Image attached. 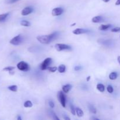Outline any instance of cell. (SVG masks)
<instances>
[{
    "label": "cell",
    "instance_id": "cell-1",
    "mask_svg": "<svg viewBox=\"0 0 120 120\" xmlns=\"http://www.w3.org/2000/svg\"><path fill=\"white\" fill-rule=\"evenodd\" d=\"M58 35V32H54L49 35H42L36 37L38 41L42 44H48Z\"/></svg>",
    "mask_w": 120,
    "mask_h": 120
},
{
    "label": "cell",
    "instance_id": "cell-2",
    "mask_svg": "<svg viewBox=\"0 0 120 120\" xmlns=\"http://www.w3.org/2000/svg\"><path fill=\"white\" fill-rule=\"evenodd\" d=\"M16 66H17L18 69L21 71H28L30 70V67H29V64L24 61H21V62H19Z\"/></svg>",
    "mask_w": 120,
    "mask_h": 120
},
{
    "label": "cell",
    "instance_id": "cell-3",
    "mask_svg": "<svg viewBox=\"0 0 120 120\" xmlns=\"http://www.w3.org/2000/svg\"><path fill=\"white\" fill-rule=\"evenodd\" d=\"M55 49L57 51L60 52L66 50H71V48L69 45L63 43H57L55 46Z\"/></svg>",
    "mask_w": 120,
    "mask_h": 120
},
{
    "label": "cell",
    "instance_id": "cell-4",
    "mask_svg": "<svg viewBox=\"0 0 120 120\" xmlns=\"http://www.w3.org/2000/svg\"><path fill=\"white\" fill-rule=\"evenodd\" d=\"M22 42H23L22 36H21V35H18L15 36V37H14V38L12 39L10 41V42H9V43L13 45L16 46L21 44Z\"/></svg>",
    "mask_w": 120,
    "mask_h": 120
},
{
    "label": "cell",
    "instance_id": "cell-5",
    "mask_svg": "<svg viewBox=\"0 0 120 120\" xmlns=\"http://www.w3.org/2000/svg\"><path fill=\"white\" fill-rule=\"evenodd\" d=\"M57 98H58L59 101L60 103L61 104L63 108H65L66 100V96H64V93L63 92H62V91H59L57 93Z\"/></svg>",
    "mask_w": 120,
    "mask_h": 120
},
{
    "label": "cell",
    "instance_id": "cell-6",
    "mask_svg": "<svg viewBox=\"0 0 120 120\" xmlns=\"http://www.w3.org/2000/svg\"><path fill=\"white\" fill-rule=\"evenodd\" d=\"M52 62V59L50 57H48L42 63L41 65V69L42 70H45L48 69L49 66L51 64Z\"/></svg>",
    "mask_w": 120,
    "mask_h": 120
},
{
    "label": "cell",
    "instance_id": "cell-7",
    "mask_svg": "<svg viewBox=\"0 0 120 120\" xmlns=\"http://www.w3.org/2000/svg\"><path fill=\"white\" fill-rule=\"evenodd\" d=\"M63 11H64V10H63V8L58 7V8H54L53 9L52 14L53 16H59L63 14Z\"/></svg>",
    "mask_w": 120,
    "mask_h": 120
},
{
    "label": "cell",
    "instance_id": "cell-8",
    "mask_svg": "<svg viewBox=\"0 0 120 120\" xmlns=\"http://www.w3.org/2000/svg\"><path fill=\"white\" fill-rule=\"evenodd\" d=\"M33 12V8L30 7H25L24 9H23L21 11V15L23 16H25V15H28L29 14H31Z\"/></svg>",
    "mask_w": 120,
    "mask_h": 120
},
{
    "label": "cell",
    "instance_id": "cell-9",
    "mask_svg": "<svg viewBox=\"0 0 120 120\" xmlns=\"http://www.w3.org/2000/svg\"><path fill=\"white\" fill-rule=\"evenodd\" d=\"M89 32V30L85 29H82V28H77L73 31V33L75 35H80L83 34H86Z\"/></svg>",
    "mask_w": 120,
    "mask_h": 120
},
{
    "label": "cell",
    "instance_id": "cell-10",
    "mask_svg": "<svg viewBox=\"0 0 120 120\" xmlns=\"http://www.w3.org/2000/svg\"><path fill=\"white\" fill-rule=\"evenodd\" d=\"M104 18H103L102 16H96L93 17V18L92 19V22L93 23H100V22H101L103 21H104Z\"/></svg>",
    "mask_w": 120,
    "mask_h": 120
},
{
    "label": "cell",
    "instance_id": "cell-11",
    "mask_svg": "<svg viewBox=\"0 0 120 120\" xmlns=\"http://www.w3.org/2000/svg\"><path fill=\"white\" fill-rule=\"evenodd\" d=\"M71 87H72V86H71V84H66V85H64L62 87V90H63V92L67 93L71 90Z\"/></svg>",
    "mask_w": 120,
    "mask_h": 120
},
{
    "label": "cell",
    "instance_id": "cell-12",
    "mask_svg": "<svg viewBox=\"0 0 120 120\" xmlns=\"http://www.w3.org/2000/svg\"><path fill=\"white\" fill-rule=\"evenodd\" d=\"M111 25H101L99 27V30H106L109 29V28H111Z\"/></svg>",
    "mask_w": 120,
    "mask_h": 120
},
{
    "label": "cell",
    "instance_id": "cell-13",
    "mask_svg": "<svg viewBox=\"0 0 120 120\" xmlns=\"http://www.w3.org/2000/svg\"><path fill=\"white\" fill-rule=\"evenodd\" d=\"M117 76H118V75L116 72H112L109 75V79L111 80H114L116 79L117 78Z\"/></svg>",
    "mask_w": 120,
    "mask_h": 120
},
{
    "label": "cell",
    "instance_id": "cell-14",
    "mask_svg": "<svg viewBox=\"0 0 120 120\" xmlns=\"http://www.w3.org/2000/svg\"><path fill=\"white\" fill-rule=\"evenodd\" d=\"M76 114H77V116H78L79 117H83V114H84V113H83V111H82V109H80V108H76Z\"/></svg>",
    "mask_w": 120,
    "mask_h": 120
},
{
    "label": "cell",
    "instance_id": "cell-15",
    "mask_svg": "<svg viewBox=\"0 0 120 120\" xmlns=\"http://www.w3.org/2000/svg\"><path fill=\"white\" fill-rule=\"evenodd\" d=\"M57 70H58L59 72L60 73H63L66 70V66L64 64H61L59 66V68H57Z\"/></svg>",
    "mask_w": 120,
    "mask_h": 120
},
{
    "label": "cell",
    "instance_id": "cell-16",
    "mask_svg": "<svg viewBox=\"0 0 120 120\" xmlns=\"http://www.w3.org/2000/svg\"><path fill=\"white\" fill-rule=\"evenodd\" d=\"M8 15H9V13H5V14H1V15H0V22H2V21H5V20L7 18Z\"/></svg>",
    "mask_w": 120,
    "mask_h": 120
},
{
    "label": "cell",
    "instance_id": "cell-17",
    "mask_svg": "<svg viewBox=\"0 0 120 120\" xmlns=\"http://www.w3.org/2000/svg\"><path fill=\"white\" fill-rule=\"evenodd\" d=\"M97 89L99 90L100 92H104L105 90V87L103 84H98L97 85Z\"/></svg>",
    "mask_w": 120,
    "mask_h": 120
},
{
    "label": "cell",
    "instance_id": "cell-18",
    "mask_svg": "<svg viewBox=\"0 0 120 120\" xmlns=\"http://www.w3.org/2000/svg\"><path fill=\"white\" fill-rule=\"evenodd\" d=\"M88 107H89V110H90V111L91 112V113L96 114L97 111H96V109H95V107L93 106V105H91V104H89V106H88Z\"/></svg>",
    "mask_w": 120,
    "mask_h": 120
},
{
    "label": "cell",
    "instance_id": "cell-19",
    "mask_svg": "<svg viewBox=\"0 0 120 120\" xmlns=\"http://www.w3.org/2000/svg\"><path fill=\"white\" fill-rule=\"evenodd\" d=\"M23 105H24V107L25 108H30L32 107L33 104L30 101L28 100V101H26L25 102Z\"/></svg>",
    "mask_w": 120,
    "mask_h": 120
},
{
    "label": "cell",
    "instance_id": "cell-20",
    "mask_svg": "<svg viewBox=\"0 0 120 120\" xmlns=\"http://www.w3.org/2000/svg\"><path fill=\"white\" fill-rule=\"evenodd\" d=\"M8 89H9V90H11V91H14V92H16V91H17L18 90V87L16 85H12L8 87Z\"/></svg>",
    "mask_w": 120,
    "mask_h": 120
},
{
    "label": "cell",
    "instance_id": "cell-21",
    "mask_svg": "<svg viewBox=\"0 0 120 120\" xmlns=\"http://www.w3.org/2000/svg\"><path fill=\"white\" fill-rule=\"evenodd\" d=\"M21 25L22 26H23L28 27V26H30V22H28V21H22L21 22Z\"/></svg>",
    "mask_w": 120,
    "mask_h": 120
},
{
    "label": "cell",
    "instance_id": "cell-22",
    "mask_svg": "<svg viewBox=\"0 0 120 120\" xmlns=\"http://www.w3.org/2000/svg\"><path fill=\"white\" fill-rule=\"evenodd\" d=\"M14 69H15V68H14V67H12V66H8V67H7V68H4L3 70H4V71H9V73H11V72L12 70H14Z\"/></svg>",
    "mask_w": 120,
    "mask_h": 120
},
{
    "label": "cell",
    "instance_id": "cell-23",
    "mask_svg": "<svg viewBox=\"0 0 120 120\" xmlns=\"http://www.w3.org/2000/svg\"><path fill=\"white\" fill-rule=\"evenodd\" d=\"M48 70L51 72H55L57 70V68H56V67H48Z\"/></svg>",
    "mask_w": 120,
    "mask_h": 120
},
{
    "label": "cell",
    "instance_id": "cell-24",
    "mask_svg": "<svg viewBox=\"0 0 120 120\" xmlns=\"http://www.w3.org/2000/svg\"><path fill=\"white\" fill-rule=\"evenodd\" d=\"M70 110H71V113H72V114L74 115V116H75V114H76V109H75V107L71 104H70Z\"/></svg>",
    "mask_w": 120,
    "mask_h": 120
},
{
    "label": "cell",
    "instance_id": "cell-25",
    "mask_svg": "<svg viewBox=\"0 0 120 120\" xmlns=\"http://www.w3.org/2000/svg\"><path fill=\"white\" fill-rule=\"evenodd\" d=\"M107 91L109 93H112L113 92L114 90H113V88H112V86L111 85H109L107 86Z\"/></svg>",
    "mask_w": 120,
    "mask_h": 120
},
{
    "label": "cell",
    "instance_id": "cell-26",
    "mask_svg": "<svg viewBox=\"0 0 120 120\" xmlns=\"http://www.w3.org/2000/svg\"><path fill=\"white\" fill-rule=\"evenodd\" d=\"M120 31V27H115V28H112L111 29V32H118Z\"/></svg>",
    "mask_w": 120,
    "mask_h": 120
},
{
    "label": "cell",
    "instance_id": "cell-27",
    "mask_svg": "<svg viewBox=\"0 0 120 120\" xmlns=\"http://www.w3.org/2000/svg\"><path fill=\"white\" fill-rule=\"evenodd\" d=\"M18 0H6V2L7 4H13L17 2Z\"/></svg>",
    "mask_w": 120,
    "mask_h": 120
},
{
    "label": "cell",
    "instance_id": "cell-28",
    "mask_svg": "<svg viewBox=\"0 0 120 120\" xmlns=\"http://www.w3.org/2000/svg\"><path fill=\"white\" fill-rule=\"evenodd\" d=\"M51 112H52V117H53V119L57 120H59V118L58 117H57V116H56V115L55 114V112H52V111H51Z\"/></svg>",
    "mask_w": 120,
    "mask_h": 120
},
{
    "label": "cell",
    "instance_id": "cell-29",
    "mask_svg": "<svg viewBox=\"0 0 120 120\" xmlns=\"http://www.w3.org/2000/svg\"><path fill=\"white\" fill-rule=\"evenodd\" d=\"M49 106H50V107L54 108V106H55V104H54L53 102L52 101H50L49 102Z\"/></svg>",
    "mask_w": 120,
    "mask_h": 120
},
{
    "label": "cell",
    "instance_id": "cell-30",
    "mask_svg": "<svg viewBox=\"0 0 120 120\" xmlns=\"http://www.w3.org/2000/svg\"><path fill=\"white\" fill-rule=\"evenodd\" d=\"M80 69H81V67L79 66L75 67V70H76V71H78V70H79Z\"/></svg>",
    "mask_w": 120,
    "mask_h": 120
},
{
    "label": "cell",
    "instance_id": "cell-31",
    "mask_svg": "<svg viewBox=\"0 0 120 120\" xmlns=\"http://www.w3.org/2000/svg\"><path fill=\"white\" fill-rule=\"evenodd\" d=\"M116 5H120V0H117L116 2Z\"/></svg>",
    "mask_w": 120,
    "mask_h": 120
},
{
    "label": "cell",
    "instance_id": "cell-32",
    "mask_svg": "<svg viewBox=\"0 0 120 120\" xmlns=\"http://www.w3.org/2000/svg\"><path fill=\"white\" fill-rule=\"evenodd\" d=\"M91 120H99L98 118H95V117H92V118H91Z\"/></svg>",
    "mask_w": 120,
    "mask_h": 120
},
{
    "label": "cell",
    "instance_id": "cell-33",
    "mask_svg": "<svg viewBox=\"0 0 120 120\" xmlns=\"http://www.w3.org/2000/svg\"><path fill=\"white\" fill-rule=\"evenodd\" d=\"M117 60H118V62L120 64V56H118V58H117Z\"/></svg>",
    "mask_w": 120,
    "mask_h": 120
},
{
    "label": "cell",
    "instance_id": "cell-34",
    "mask_svg": "<svg viewBox=\"0 0 120 120\" xmlns=\"http://www.w3.org/2000/svg\"><path fill=\"white\" fill-rule=\"evenodd\" d=\"M102 1L104 2H109L110 0H102Z\"/></svg>",
    "mask_w": 120,
    "mask_h": 120
},
{
    "label": "cell",
    "instance_id": "cell-35",
    "mask_svg": "<svg viewBox=\"0 0 120 120\" xmlns=\"http://www.w3.org/2000/svg\"><path fill=\"white\" fill-rule=\"evenodd\" d=\"M64 118L65 120H70V119L69 118H68V117H64Z\"/></svg>",
    "mask_w": 120,
    "mask_h": 120
},
{
    "label": "cell",
    "instance_id": "cell-36",
    "mask_svg": "<svg viewBox=\"0 0 120 120\" xmlns=\"http://www.w3.org/2000/svg\"><path fill=\"white\" fill-rule=\"evenodd\" d=\"M90 76H89V77H87V82L90 80Z\"/></svg>",
    "mask_w": 120,
    "mask_h": 120
},
{
    "label": "cell",
    "instance_id": "cell-37",
    "mask_svg": "<svg viewBox=\"0 0 120 120\" xmlns=\"http://www.w3.org/2000/svg\"><path fill=\"white\" fill-rule=\"evenodd\" d=\"M18 120H21V117H20L19 116L18 117Z\"/></svg>",
    "mask_w": 120,
    "mask_h": 120
},
{
    "label": "cell",
    "instance_id": "cell-38",
    "mask_svg": "<svg viewBox=\"0 0 120 120\" xmlns=\"http://www.w3.org/2000/svg\"></svg>",
    "mask_w": 120,
    "mask_h": 120
}]
</instances>
